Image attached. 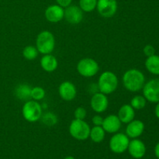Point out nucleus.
Instances as JSON below:
<instances>
[{"label":"nucleus","mask_w":159,"mask_h":159,"mask_svg":"<svg viewBox=\"0 0 159 159\" xmlns=\"http://www.w3.org/2000/svg\"><path fill=\"white\" fill-rule=\"evenodd\" d=\"M122 81L123 85L126 89L134 93L143 89L145 82V77L140 70L132 68L124 72L123 75Z\"/></svg>","instance_id":"f257e3e1"},{"label":"nucleus","mask_w":159,"mask_h":159,"mask_svg":"<svg viewBox=\"0 0 159 159\" xmlns=\"http://www.w3.org/2000/svg\"><path fill=\"white\" fill-rule=\"evenodd\" d=\"M97 86L99 91L105 95L114 93L118 87L117 76L113 71H104L99 75Z\"/></svg>","instance_id":"f03ea898"},{"label":"nucleus","mask_w":159,"mask_h":159,"mask_svg":"<svg viewBox=\"0 0 159 159\" xmlns=\"http://www.w3.org/2000/svg\"><path fill=\"white\" fill-rule=\"evenodd\" d=\"M36 48L40 54H51L55 48L54 34L48 30L41 31L36 38Z\"/></svg>","instance_id":"7ed1b4c3"},{"label":"nucleus","mask_w":159,"mask_h":159,"mask_svg":"<svg viewBox=\"0 0 159 159\" xmlns=\"http://www.w3.org/2000/svg\"><path fill=\"white\" fill-rule=\"evenodd\" d=\"M43 108L37 101L28 100L23 104L22 114L23 118L30 123H34L40 120L43 114Z\"/></svg>","instance_id":"20e7f679"},{"label":"nucleus","mask_w":159,"mask_h":159,"mask_svg":"<svg viewBox=\"0 0 159 159\" xmlns=\"http://www.w3.org/2000/svg\"><path fill=\"white\" fill-rule=\"evenodd\" d=\"M89 125L84 120H73L69 125V134L78 141H85L89 138Z\"/></svg>","instance_id":"39448f33"},{"label":"nucleus","mask_w":159,"mask_h":159,"mask_svg":"<svg viewBox=\"0 0 159 159\" xmlns=\"http://www.w3.org/2000/svg\"><path fill=\"white\" fill-rule=\"evenodd\" d=\"M78 73L85 78H91L97 75L99 71L98 62L93 58L85 57L78 62L76 66Z\"/></svg>","instance_id":"423d86ee"},{"label":"nucleus","mask_w":159,"mask_h":159,"mask_svg":"<svg viewBox=\"0 0 159 159\" xmlns=\"http://www.w3.org/2000/svg\"><path fill=\"white\" fill-rule=\"evenodd\" d=\"M130 140L123 133H115L110 141V148L113 153L122 154L128 148Z\"/></svg>","instance_id":"0eeeda50"},{"label":"nucleus","mask_w":159,"mask_h":159,"mask_svg":"<svg viewBox=\"0 0 159 159\" xmlns=\"http://www.w3.org/2000/svg\"><path fill=\"white\" fill-rule=\"evenodd\" d=\"M118 5L116 0H98L96 9L101 16L110 18L116 14Z\"/></svg>","instance_id":"6e6552de"},{"label":"nucleus","mask_w":159,"mask_h":159,"mask_svg":"<svg viewBox=\"0 0 159 159\" xmlns=\"http://www.w3.org/2000/svg\"><path fill=\"white\" fill-rule=\"evenodd\" d=\"M143 95L146 100L151 102H159V79H152L144 84Z\"/></svg>","instance_id":"1a4fd4ad"},{"label":"nucleus","mask_w":159,"mask_h":159,"mask_svg":"<svg viewBox=\"0 0 159 159\" xmlns=\"http://www.w3.org/2000/svg\"><path fill=\"white\" fill-rule=\"evenodd\" d=\"M92 110L97 113H102L107 110L109 107V99L107 95L97 92L93 95L90 100Z\"/></svg>","instance_id":"9d476101"},{"label":"nucleus","mask_w":159,"mask_h":159,"mask_svg":"<svg viewBox=\"0 0 159 159\" xmlns=\"http://www.w3.org/2000/svg\"><path fill=\"white\" fill-rule=\"evenodd\" d=\"M64 18L70 24L77 25L83 20V11L79 6L70 5L69 6L65 8Z\"/></svg>","instance_id":"9b49d317"},{"label":"nucleus","mask_w":159,"mask_h":159,"mask_svg":"<svg viewBox=\"0 0 159 159\" xmlns=\"http://www.w3.org/2000/svg\"><path fill=\"white\" fill-rule=\"evenodd\" d=\"M58 94L60 97L65 101L73 100L77 95V89L72 82L65 81L60 84L58 87Z\"/></svg>","instance_id":"f8f14e48"},{"label":"nucleus","mask_w":159,"mask_h":159,"mask_svg":"<svg viewBox=\"0 0 159 159\" xmlns=\"http://www.w3.org/2000/svg\"><path fill=\"white\" fill-rule=\"evenodd\" d=\"M65 9L59 5H51L48 6L44 12V16L48 22L56 23L64 19Z\"/></svg>","instance_id":"ddd939ff"},{"label":"nucleus","mask_w":159,"mask_h":159,"mask_svg":"<svg viewBox=\"0 0 159 159\" xmlns=\"http://www.w3.org/2000/svg\"><path fill=\"white\" fill-rule=\"evenodd\" d=\"M121 121L117 115L110 114L103 119L102 127L106 132L109 134L117 133L121 127Z\"/></svg>","instance_id":"4468645a"},{"label":"nucleus","mask_w":159,"mask_h":159,"mask_svg":"<svg viewBox=\"0 0 159 159\" xmlns=\"http://www.w3.org/2000/svg\"><path fill=\"white\" fill-rule=\"evenodd\" d=\"M127 150H128L129 154L134 158L136 159L143 158L146 153L145 144L141 140L136 139V138L130 141Z\"/></svg>","instance_id":"2eb2a0df"},{"label":"nucleus","mask_w":159,"mask_h":159,"mask_svg":"<svg viewBox=\"0 0 159 159\" xmlns=\"http://www.w3.org/2000/svg\"><path fill=\"white\" fill-rule=\"evenodd\" d=\"M144 130V123L139 120H134L127 124L126 127V135L129 138H138Z\"/></svg>","instance_id":"dca6fc26"},{"label":"nucleus","mask_w":159,"mask_h":159,"mask_svg":"<svg viewBox=\"0 0 159 159\" xmlns=\"http://www.w3.org/2000/svg\"><path fill=\"white\" fill-rule=\"evenodd\" d=\"M40 63L42 69L47 72H53L57 69L58 66V61L57 58L51 54H43L40 59Z\"/></svg>","instance_id":"f3484780"},{"label":"nucleus","mask_w":159,"mask_h":159,"mask_svg":"<svg viewBox=\"0 0 159 159\" xmlns=\"http://www.w3.org/2000/svg\"><path fill=\"white\" fill-rule=\"evenodd\" d=\"M117 116L123 124H127L134 119L135 110L129 104H124L120 108Z\"/></svg>","instance_id":"a211bd4d"},{"label":"nucleus","mask_w":159,"mask_h":159,"mask_svg":"<svg viewBox=\"0 0 159 159\" xmlns=\"http://www.w3.org/2000/svg\"><path fill=\"white\" fill-rule=\"evenodd\" d=\"M31 89L32 88L28 84H19L16 86L14 94L18 99L26 102L31 99Z\"/></svg>","instance_id":"6ab92c4d"},{"label":"nucleus","mask_w":159,"mask_h":159,"mask_svg":"<svg viewBox=\"0 0 159 159\" xmlns=\"http://www.w3.org/2000/svg\"><path fill=\"white\" fill-rule=\"evenodd\" d=\"M145 67L152 74L159 75V56L154 54L148 57L145 61Z\"/></svg>","instance_id":"aec40b11"},{"label":"nucleus","mask_w":159,"mask_h":159,"mask_svg":"<svg viewBox=\"0 0 159 159\" xmlns=\"http://www.w3.org/2000/svg\"><path fill=\"white\" fill-rule=\"evenodd\" d=\"M106 131L102 126H94L90 130L89 138L95 143H101L105 138Z\"/></svg>","instance_id":"412c9836"},{"label":"nucleus","mask_w":159,"mask_h":159,"mask_svg":"<svg viewBox=\"0 0 159 159\" xmlns=\"http://www.w3.org/2000/svg\"><path fill=\"white\" fill-rule=\"evenodd\" d=\"M38 54L39 51H37V48L33 45L26 46L23 50V56L25 59L28 61H33L37 58Z\"/></svg>","instance_id":"4be33fe9"},{"label":"nucleus","mask_w":159,"mask_h":159,"mask_svg":"<svg viewBox=\"0 0 159 159\" xmlns=\"http://www.w3.org/2000/svg\"><path fill=\"white\" fill-rule=\"evenodd\" d=\"M98 0H79V7L83 12H90L96 9Z\"/></svg>","instance_id":"5701e85b"},{"label":"nucleus","mask_w":159,"mask_h":159,"mask_svg":"<svg viewBox=\"0 0 159 159\" xmlns=\"http://www.w3.org/2000/svg\"><path fill=\"white\" fill-rule=\"evenodd\" d=\"M42 123L46 126H54L57 123V117L52 112H47L41 116Z\"/></svg>","instance_id":"b1692460"},{"label":"nucleus","mask_w":159,"mask_h":159,"mask_svg":"<svg viewBox=\"0 0 159 159\" xmlns=\"http://www.w3.org/2000/svg\"><path fill=\"white\" fill-rule=\"evenodd\" d=\"M146 102H147V100L144 97V96H135L130 100V106L134 110H139L145 107Z\"/></svg>","instance_id":"393cba45"},{"label":"nucleus","mask_w":159,"mask_h":159,"mask_svg":"<svg viewBox=\"0 0 159 159\" xmlns=\"http://www.w3.org/2000/svg\"><path fill=\"white\" fill-rule=\"evenodd\" d=\"M45 90L40 86H35L33 87L31 89V99L35 101L42 100L45 97Z\"/></svg>","instance_id":"a878e982"},{"label":"nucleus","mask_w":159,"mask_h":159,"mask_svg":"<svg viewBox=\"0 0 159 159\" xmlns=\"http://www.w3.org/2000/svg\"><path fill=\"white\" fill-rule=\"evenodd\" d=\"M86 114H87L86 110H85L84 107H77L74 112L75 119L85 120V118L86 117Z\"/></svg>","instance_id":"bb28decb"},{"label":"nucleus","mask_w":159,"mask_h":159,"mask_svg":"<svg viewBox=\"0 0 159 159\" xmlns=\"http://www.w3.org/2000/svg\"><path fill=\"white\" fill-rule=\"evenodd\" d=\"M144 53L147 57H150V56L154 55L155 54V50L152 45L148 44L144 48Z\"/></svg>","instance_id":"cd10ccee"},{"label":"nucleus","mask_w":159,"mask_h":159,"mask_svg":"<svg viewBox=\"0 0 159 159\" xmlns=\"http://www.w3.org/2000/svg\"><path fill=\"white\" fill-rule=\"evenodd\" d=\"M103 119L104 118H102L100 115H95L92 119V122L94 126H102Z\"/></svg>","instance_id":"c85d7f7f"},{"label":"nucleus","mask_w":159,"mask_h":159,"mask_svg":"<svg viewBox=\"0 0 159 159\" xmlns=\"http://www.w3.org/2000/svg\"><path fill=\"white\" fill-rule=\"evenodd\" d=\"M56 2L61 7L66 8L69 6L70 5H71L72 0H56Z\"/></svg>","instance_id":"c756f323"},{"label":"nucleus","mask_w":159,"mask_h":159,"mask_svg":"<svg viewBox=\"0 0 159 159\" xmlns=\"http://www.w3.org/2000/svg\"><path fill=\"white\" fill-rule=\"evenodd\" d=\"M155 156L159 159V142L156 144V146L155 148Z\"/></svg>","instance_id":"7c9ffc66"},{"label":"nucleus","mask_w":159,"mask_h":159,"mask_svg":"<svg viewBox=\"0 0 159 159\" xmlns=\"http://www.w3.org/2000/svg\"><path fill=\"white\" fill-rule=\"evenodd\" d=\"M155 116H157V118L159 119V102L157 104L156 107H155Z\"/></svg>","instance_id":"2f4dec72"},{"label":"nucleus","mask_w":159,"mask_h":159,"mask_svg":"<svg viewBox=\"0 0 159 159\" xmlns=\"http://www.w3.org/2000/svg\"><path fill=\"white\" fill-rule=\"evenodd\" d=\"M64 159H75V158L72 156H67V157H65Z\"/></svg>","instance_id":"473e14b6"}]
</instances>
